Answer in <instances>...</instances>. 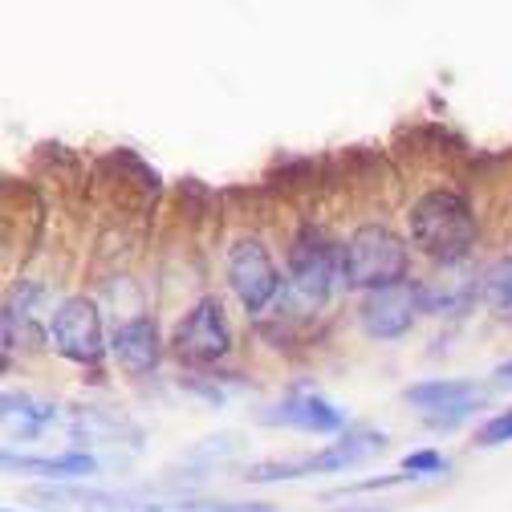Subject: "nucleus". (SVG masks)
Segmentation results:
<instances>
[{
	"instance_id": "19",
	"label": "nucleus",
	"mask_w": 512,
	"mask_h": 512,
	"mask_svg": "<svg viewBox=\"0 0 512 512\" xmlns=\"http://www.w3.org/2000/svg\"><path fill=\"white\" fill-rule=\"evenodd\" d=\"M496 378H500V382H512V362H500V366H496Z\"/></svg>"
},
{
	"instance_id": "15",
	"label": "nucleus",
	"mask_w": 512,
	"mask_h": 512,
	"mask_svg": "<svg viewBox=\"0 0 512 512\" xmlns=\"http://www.w3.org/2000/svg\"><path fill=\"white\" fill-rule=\"evenodd\" d=\"M484 301L488 309H512V256H504L484 273Z\"/></svg>"
},
{
	"instance_id": "14",
	"label": "nucleus",
	"mask_w": 512,
	"mask_h": 512,
	"mask_svg": "<svg viewBox=\"0 0 512 512\" xmlns=\"http://www.w3.org/2000/svg\"><path fill=\"white\" fill-rule=\"evenodd\" d=\"M0 407H5V423L13 435L21 439H37L53 419H57V407L45 403V399H33V395H17V391H5V399H0Z\"/></svg>"
},
{
	"instance_id": "16",
	"label": "nucleus",
	"mask_w": 512,
	"mask_h": 512,
	"mask_svg": "<svg viewBox=\"0 0 512 512\" xmlns=\"http://www.w3.org/2000/svg\"><path fill=\"white\" fill-rule=\"evenodd\" d=\"M443 468H447V460L435 452V447H423V452L403 456V472H407V476H435V472H443Z\"/></svg>"
},
{
	"instance_id": "6",
	"label": "nucleus",
	"mask_w": 512,
	"mask_h": 512,
	"mask_svg": "<svg viewBox=\"0 0 512 512\" xmlns=\"http://www.w3.org/2000/svg\"><path fill=\"white\" fill-rule=\"evenodd\" d=\"M49 342L61 358L94 366L106 354V338H102V313L90 297H66L53 313H49Z\"/></svg>"
},
{
	"instance_id": "4",
	"label": "nucleus",
	"mask_w": 512,
	"mask_h": 512,
	"mask_svg": "<svg viewBox=\"0 0 512 512\" xmlns=\"http://www.w3.org/2000/svg\"><path fill=\"white\" fill-rule=\"evenodd\" d=\"M342 281V244L305 224L289 244V285L305 305H322Z\"/></svg>"
},
{
	"instance_id": "9",
	"label": "nucleus",
	"mask_w": 512,
	"mask_h": 512,
	"mask_svg": "<svg viewBox=\"0 0 512 512\" xmlns=\"http://www.w3.org/2000/svg\"><path fill=\"white\" fill-rule=\"evenodd\" d=\"M403 399L415 403L419 411H427L431 427H456L472 411H480V403H484V395L476 391V382H468V378H427V382L407 387Z\"/></svg>"
},
{
	"instance_id": "12",
	"label": "nucleus",
	"mask_w": 512,
	"mask_h": 512,
	"mask_svg": "<svg viewBox=\"0 0 512 512\" xmlns=\"http://www.w3.org/2000/svg\"><path fill=\"white\" fill-rule=\"evenodd\" d=\"M33 500L45 504H70L74 512H167L155 504H135L131 496H118V492H102V488H33Z\"/></svg>"
},
{
	"instance_id": "18",
	"label": "nucleus",
	"mask_w": 512,
	"mask_h": 512,
	"mask_svg": "<svg viewBox=\"0 0 512 512\" xmlns=\"http://www.w3.org/2000/svg\"><path fill=\"white\" fill-rule=\"evenodd\" d=\"M167 512H269V504H179Z\"/></svg>"
},
{
	"instance_id": "5",
	"label": "nucleus",
	"mask_w": 512,
	"mask_h": 512,
	"mask_svg": "<svg viewBox=\"0 0 512 512\" xmlns=\"http://www.w3.org/2000/svg\"><path fill=\"white\" fill-rule=\"evenodd\" d=\"M171 350L187 366H212L232 350V326L220 297H200L183 313V322L171 334Z\"/></svg>"
},
{
	"instance_id": "3",
	"label": "nucleus",
	"mask_w": 512,
	"mask_h": 512,
	"mask_svg": "<svg viewBox=\"0 0 512 512\" xmlns=\"http://www.w3.org/2000/svg\"><path fill=\"white\" fill-rule=\"evenodd\" d=\"M387 435L374 431V427H346V435L338 443H330L326 452L317 456H301V460H265V464H252L248 468V484H277V480H297V476H313V472H342L354 468L370 456L382 452Z\"/></svg>"
},
{
	"instance_id": "10",
	"label": "nucleus",
	"mask_w": 512,
	"mask_h": 512,
	"mask_svg": "<svg viewBox=\"0 0 512 512\" xmlns=\"http://www.w3.org/2000/svg\"><path fill=\"white\" fill-rule=\"evenodd\" d=\"M265 423H281V427H293V431H309V435H330V431H342L346 427V415L322 399V395H313V391H293L285 395L277 407H269L261 415Z\"/></svg>"
},
{
	"instance_id": "13",
	"label": "nucleus",
	"mask_w": 512,
	"mask_h": 512,
	"mask_svg": "<svg viewBox=\"0 0 512 512\" xmlns=\"http://www.w3.org/2000/svg\"><path fill=\"white\" fill-rule=\"evenodd\" d=\"M5 468L9 472H25V476H45V480H86L98 472V460L90 452H66V456H17L5 452Z\"/></svg>"
},
{
	"instance_id": "1",
	"label": "nucleus",
	"mask_w": 512,
	"mask_h": 512,
	"mask_svg": "<svg viewBox=\"0 0 512 512\" xmlns=\"http://www.w3.org/2000/svg\"><path fill=\"white\" fill-rule=\"evenodd\" d=\"M411 240L435 265H460L476 244V216L456 191H427L411 208Z\"/></svg>"
},
{
	"instance_id": "7",
	"label": "nucleus",
	"mask_w": 512,
	"mask_h": 512,
	"mask_svg": "<svg viewBox=\"0 0 512 512\" xmlns=\"http://www.w3.org/2000/svg\"><path fill=\"white\" fill-rule=\"evenodd\" d=\"M228 285L248 313H261L281 293V273L261 240H236L228 248Z\"/></svg>"
},
{
	"instance_id": "20",
	"label": "nucleus",
	"mask_w": 512,
	"mask_h": 512,
	"mask_svg": "<svg viewBox=\"0 0 512 512\" xmlns=\"http://www.w3.org/2000/svg\"><path fill=\"white\" fill-rule=\"evenodd\" d=\"M5 512H17V508H5Z\"/></svg>"
},
{
	"instance_id": "17",
	"label": "nucleus",
	"mask_w": 512,
	"mask_h": 512,
	"mask_svg": "<svg viewBox=\"0 0 512 512\" xmlns=\"http://www.w3.org/2000/svg\"><path fill=\"white\" fill-rule=\"evenodd\" d=\"M508 439H512V407L500 411L496 419H488V423L476 431V443H480V447H496V443H508Z\"/></svg>"
},
{
	"instance_id": "8",
	"label": "nucleus",
	"mask_w": 512,
	"mask_h": 512,
	"mask_svg": "<svg viewBox=\"0 0 512 512\" xmlns=\"http://www.w3.org/2000/svg\"><path fill=\"white\" fill-rule=\"evenodd\" d=\"M419 313H423V285L403 281V285H391V289H374L358 309V322L370 338L391 342V338H403L415 326Z\"/></svg>"
},
{
	"instance_id": "11",
	"label": "nucleus",
	"mask_w": 512,
	"mask_h": 512,
	"mask_svg": "<svg viewBox=\"0 0 512 512\" xmlns=\"http://www.w3.org/2000/svg\"><path fill=\"white\" fill-rule=\"evenodd\" d=\"M110 354H114V362L131 378L151 374L159 366V330H155L151 317H131V322L114 326Z\"/></svg>"
},
{
	"instance_id": "2",
	"label": "nucleus",
	"mask_w": 512,
	"mask_h": 512,
	"mask_svg": "<svg viewBox=\"0 0 512 512\" xmlns=\"http://www.w3.org/2000/svg\"><path fill=\"white\" fill-rule=\"evenodd\" d=\"M407 277V244L387 224H362L342 244V281L350 289H391Z\"/></svg>"
}]
</instances>
